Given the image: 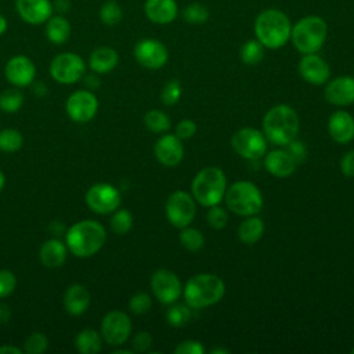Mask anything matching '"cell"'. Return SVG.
<instances>
[{"mask_svg":"<svg viewBox=\"0 0 354 354\" xmlns=\"http://www.w3.org/2000/svg\"><path fill=\"white\" fill-rule=\"evenodd\" d=\"M192 195L202 205L212 207L218 205L225 195L227 178L220 167L209 166L202 169L192 181Z\"/></svg>","mask_w":354,"mask_h":354,"instance_id":"cell-5","label":"cell"},{"mask_svg":"<svg viewBox=\"0 0 354 354\" xmlns=\"http://www.w3.org/2000/svg\"><path fill=\"white\" fill-rule=\"evenodd\" d=\"M216 353H224V354H227V353H228V350H225V348H223V350H220V348H214V350H212V354H216Z\"/></svg>","mask_w":354,"mask_h":354,"instance_id":"cell-56","label":"cell"},{"mask_svg":"<svg viewBox=\"0 0 354 354\" xmlns=\"http://www.w3.org/2000/svg\"><path fill=\"white\" fill-rule=\"evenodd\" d=\"M288 152L290 153V156L295 159V162H301L306 158V148L300 141H290L288 145Z\"/></svg>","mask_w":354,"mask_h":354,"instance_id":"cell-47","label":"cell"},{"mask_svg":"<svg viewBox=\"0 0 354 354\" xmlns=\"http://www.w3.org/2000/svg\"><path fill=\"white\" fill-rule=\"evenodd\" d=\"M180 242L181 245L189 250V252H196L199 249L203 248L205 245V238L202 235V232L196 228H192V227H184L181 228V232H180Z\"/></svg>","mask_w":354,"mask_h":354,"instance_id":"cell-34","label":"cell"},{"mask_svg":"<svg viewBox=\"0 0 354 354\" xmlns=\"http://www.w3.org/2000/svg\"><path fill=\"white\" fill-rule=\"evenodd\" d=\"M224 292L225 286L220 277L214 274H198L185 283L184 299L191 308H202L220 301Z\"/></svg>","mask_w":354,"mask_h":354,"instance_id":"cell-4","label":"cell"},{"mask_svg":"<svg viewBox=\"0 0 354 354\" xmlns=\"http://www.w3.org/2000/svg\"><path fill=\"white\" fill-rule=\"evenodd\" d=\"M351 353H353V354H354V348H353V350H351Z\"/></svg>","mask_w":354,"mask_h":354,"instance_id":"cell-57","label":"cell"},{"mask_svg":"<svg viewBox=\"0 0 354 354\" xmlns=\"http://www.w3.org/2000/svg\"><path fill=\"white\" fill-rule=\"evenodd\" d=\"M195 202L189 194L184 191H176L167 198L166 216L170 224L174 227L184 228L189 225L195 217Z\"/></svg>","mask_w":354,"mask_h":354,"instance_id":"cell-12","label":"cell"},{"mask_svg":"<svg viewBox=\"0 0 354 354\" xmlns=\"http://www.w3.org/2000/svg\"><path fill=\"white\" fill-rule=\"evenodd\" d=\"M155 156L158 162H160L163 166H176L181 162L184 156V148L177 136L173 134H165L162 136L153 148Z\"/></svg>","mask_w":354,"mask_h":354,"instance_id":"cell-19","label":"cell"},{"mask_svg":"<svg viewBox=\"0 0 354 354\" xmlns=\"http://www.w3.org/2000/svg\"><path fill=\"white\" fill-rule=\"evenodd\" d=\"M86 205L97 214H109L119 209L122 196L116 187L108 183L91 185L84 195Z\"/></svg>","mask_w":354,"mask_h":354,"instance_id":"cell-9","label":"cell"},{"mask_svg":"<svg viewBox=\"0 0 354 354\" xmlns=\"http://www.w3.org/2000/svg\"><path fill=\"white\" fill-rule=\"evenodd\" d=\"M17 288L15 274L10 270H0V299L10 296Z\"/></svg>","mask_w":354,"mask_h":354,"instance_id":"cell-43","label":"cell"},{"mask_svg":"<svg viewBox=\"0 0 354 354\" xmlns=\"http://www.w3.org/2000/svg\"><path fill=\"white\" fill-rule=\"evenodd\" d=\"M263 55H264L263 44L259 40H248L241 47V59L246 65L259 64L263 59Z\"/></svg>","mask_w":354,"mask_h":354,"instance_id":"cell-35","label":"cell"},{"mask_svg":"<svg viewBox=\"0 0 354 354\" xmlns=\"http://www.w3.org/2000/svg\"><path fill=\"white\" fill-rule=\"evenodd\" d=\"M183 17L189 24H203L209 18V11L201 3H191L184 8Z\"/></svg>","mask_w":354,"mask_h":354,"instance_id":"cell-39","label":"cell"},{"mask_svg":"<svg viewBox=\"0 0 354 354\" xmlns=\"http://www.w3.org/2000/svg\"><path fill=\"white\" fill-rule=\"evenodd\" d=\"M22 348L12 346V344H3L0 346V354H21Z\"/></svg>","mask_w":354,"mask_h":354,"instance_id":"cell-51","label":"cell"},{"mask_svg":"<svg viewBox=\"0 0 354 354\" xmlns=\"http://www.w3.org/2000/svg\"><path fill=\"white\" fill-rule=\"evenodd\" d=\"M144 124L152 133H163L170 129V119L166 113L158 109L148 111L144 116Z\"/></svg>","mask_w":354,"mask_h":354,"instance_id":"cell-33","label":"cell"},{"mask_svg":"<svg viewBox=\"0 0 354 354\" xmlns=\"http://www.w3.org/2000/svg\"><path fill=\"white\" fill-rule=\"evenodd\" d=\"M75 347L82 354H97L102 348V336L95 329L86 328L76 335Z\"/></svg>","mask_w":354,"mask_h":354,"instance_id":"cell-28","label":"cell"},{"mask_svg":"<svg viewBox=\"0 0 354 354\" xmlns=\"http://www.w3.org/2000/svg\"><path fill=\"white\" fill-rule=\"evenodd\" d=\"M72 28L71 22L64 17L62 14H53L47 21L44 26L46 37L50 43L61 46L69 40Z\"/></svg>","mask_w":354,"mask_h":354,"instance_id":"cell-27","label":"cell"},{"mask_svg":"<svg viewBox=\"0 0 354 354\" xmlns=\"http://www.w3.org/2000/svg\"><path fill=\"white\" fill-rule=\"evenodd\" d=\"M328 35L326 22L321 17L308 15L301 18L290 30L293 46L301 54L317 53L325 43Z\"/></svg>","mask_w":354,"mask_h":354,"instance_id":"cell-6","label":"cell"},{"mask_svg":"<svg viewBox=\"0 0 354 354\" xmlns=\"http://www.w3.org/2000/svg\"><path fill=\"white\" fill-rule=\"evenodd\" d=\"M151 346H152V336L145 330L136 333L134 337L131 339V348L136 353H145L151 348Z\"/></svg>","mask_w":354,"mask_h":354,"instance_id":"cell-44","label":"cell"},{"mask_svg":"<svg viewBox=\"0 0 354 354\" xmlns=\"http://www.w3.org/2000/svg\"><path fill=\"white\" fill-rule=\"evenodd\" d=\"M66 253H68V248L65 242L51 238L41 243L39 250V259L44 267L58 268L65 263Z\"/></svg>","mask_w":354,"mask_h":354,"instance_id":"cell-24","label":"cell"},{"mask_svg":"<svg viewBox=\"0 0 354 354\" xmlns=\"http://www.w3.org/2000/svg\"><path fill=\"white\" fill-rule=\"evenodd\" d=\"M328 131L339 144L351 141L354 138V118L346 111H336L329 118Z\"/></svg>","mask_w":354,"mask_h":354,"instance_id":"cell-22","label":"cell"},{"mask_svg":"<svg viewBox=\"0 0 354 354\" xmlns=\"http://www.w3.org/2000/svg\"><path fill=\"white\" fill-rule=\"evenodd\" d=\"M203 346L198 340H184L174 348L176 354H202Z\"/></svg>","mask_w":354,"mask_h":354,"instance_id":"cell-45","label":"cell"},{"mask_svg":"<svg viewBox=\"0 0 354 354\" xmlns=\"http://www.w3.org/2000/svg\"><path fill=\"white\" fill-rule=\"evenodd\" d=\"M151 288L155 297L163 304H171L183 293L178 277L170 270H158L151 278Z\"/></svg>","mask_w":354,"mask_h":354,"instance_id":"cell-14","label":"cell"},{"mask_svg":"<svg viewBox=\"0 0 354 354\" xmlns=\"http://www.w3.org/2000/svg\"><path fill=\"white\" fill-rule=\"evenodd\" d=\"M7 28H8V21H7V18H6L3 14H0V36L7 32Z\"/></svg>","mask_w":354,"mask_h":354,"instance_id":"cell-53","label":"cell"},{"mask_svg":"<svg viewBox=\"0 0 354 354\" xmlns=\"http://www.w3.org/2000/svg\"><path fill=\"white\" fill-rule=\"evenodd\" d=\"M206 220H207V224H209L212 228H214V230H223V228L227 225V223H228V214H227V212H225L223 207L214 205V206H212L210 210L207 212Z\"/></svg>","mask_w":354,"mask_h":354,"instance_id":"cell-41","label":"cell"},{"mask_svg":"<svg viewBox=\"0 0 354 354\" xmlns=\"http://www.w3.org/2000/svg\"><path fill=\"white\" fill-rule=\"evenodd\" d=\"M106 241V231L97 220L86 218L72 224L65 234L68 250L79 257L86 259L101 250Z\"/></svg>","mask_w":354,"mask_h":354,"instance_id":"cell-1","label":"cell"},{"mask_svg":"<svg viewBox=\"0 0 354 354\" xmlns=\"http://www.w3.org/2000/svg\"><path fill=\"white\" fill-rule=\"evenodd\" d=\"M264 232V223L260 217H250L248 216L246 220H243L238 228V236L243 243L253 245L256 243Z\"/></svg>","mask_w":354,"mask_h":354,"instance_id":"cell-29","label":"cell"},{"mask_svg":"<svg viewBox=\"0 0 354 354\" xmlns=\"http://www.w3.org/2000/svg\"><path fill=\"white\" fill-rule=\"evenodd\" d=\"M131 333L130 317L120 311L112 310L106 313L101 321L102 340L109 346H122Z\"/></svg>","mask_w":354,"mask_h":354,"instance_id":"cell-10","label":"cell"},{"mask_svg":"<svg viewBox=\"0 0 354 354\" xmlns=\"http://www.w3.org/2000/svg\"><path fill=\"white\" fill-rule=\"evenodd\" d=\"M264 166L275 177H288L296 169V162L285 149H274L266 155Z\"/></svg>","mask_w":354,"mask_h":354,"instance_id":"cell-23","label":"cell"},{"mask_svg":"<svg viewBox=\"0 0 354 354\" xmlns=\"http://www.w3.org/2000/svg\"><path fill=\"white\" fill-rule=\"evenodd\" d=\"M227 207L238 216H253L263 207L260 189L250 181H236L225 189Z\"/></svg>","mask_w":354,"mask_h":354,"instance_id":"cell-7","label":"cell"},{"mask_svg":"<svg viewBox=\"0 0 354 354\" xmlns=\"http://www.w3.org/2000/svg\"><path fill=\"white\" fill-rule=\"evenodd\" d=\"M4 184H6V176H4V173L0 170V192H1V189L4 188Z\"/></svg>","mask_w":354,"mask_h":354,"instance_id":"cell-54","label":"cell"},{"mask_svg":"<svg viewBox=\"0 0 354 354\" xmlns=\"http://www.w3.org/2000/svg\"><path fill=\"white\" fill-rule=\"evenodd\" d=\"M11 317V310L7 304L0 303V324H6Z\"/></svg>","mask_w":354,"mask_h":354,"instance_id":"cell-50","label":"cell"},{"mask_svg":"<svg viewBox=\"0 0 354 354\" xmlns=\"http://www.w3.org/2000/svg\"><path fill=\"white\" fill-rule=\"evenodd\" d=\"M134 57L147 69L162 68L169 58L167 48L156 39H142L134 47Z\"/></svg>","mask_w":354,"mask_h":354,"instance_id":"cell-15","label":"cell"},{"mask_svg":"<svg viewBox=\"0 0 354 354\" xmlns=\"http://www.w3.org/2000/svg\"><path fill=\"white\" fill-rule=\"evenodd\" d=\"M18 17L29 25H43L54 14L51 0H15Z\"/></svg>","mask_w":354,"mask_h":354,"instance_id":"cell-17","label":"cell"},{"mask_svg":"<svg viewBox=\"0 0 354 354\" xmlns=\"http://www.w3.org/2000/svg\"><path fill=\"white\" fill-rule=\"evenodd\" d=\"M180 95H181V86L178 80H170L165 84L160 98L165 105H174L180 100Z\"/></svg>","mask_w":354,"mask_h":354,"instance_id":"cell-42","label":"cell"},{"mask_svg":"<svg viewBox=\"0 0 354 354\" xmlns=\"http://www.w3.org/2000/svg\"><path fill=\"white\" fill-rule=\"evenodd\" d=\"M98 17L105 26H115L122 21L123 10L115 0H108L101 6Z\"/></svg>","mask_w":354,"mask_h":354,"instance_id":"cell-32","label":"cell"},{"mask_svg":"<svg viewBox=\"0 0 354 354\" xmlns=\"http://www.w3.org/2000/svg\"><path fill=\"white\" fill-rule=\"evenodd\" d=\"M342 173L347 177H354V149L347 152L340 162Z\"/></svg>","mask_w":354,"mask_h":354,"instance_id":"cell-48","label":"cell"},{"mask_svg":"<svg viewBox=\"0 0 354 354\" xmlns=\"http://www.w3.org/2000/svg\"><path fill=\"white\" fill-rule=\"evenodd\" d=\"M91 301L88 289L82 283H72L64 293V308L71 315H82L87 311Z\"/></svg>","mask_w":354,"mask_h":354,"instance_id":"cell-21","label":"cell"},{"mask_svg":"<svg viewBox=\"0 0 354 354\" xmlns=\"http://www.w3.org/2000/svg\"><path fill=\"white\" fill-rule=\"evenodd\" d=\"M133 227V216L127 209H116L111 218V228L118 235H124Z\"/></svg>","mask_w":354,"mask_h":354,"instance_id":"cell-36","label":"cell"},{"mask_svg":"<svg viewBox=\"0 0 354 354\" xmlns=\"http://www.w3.org/2000/svg\"><path fill=\"white\" fill-rule=\"evenodd\" d=\"M325 98L328 102L346 106L354 102V77L340 76L330 80L325 87Z\"/></svg>","mask_w":354,"mask_h":354,"instance_id":"cell-20","label":"cell"},{"mask_svg":"<svg viewBox=\"0 0 354 354\" xmlns=\"http://www.w3.org/2000/svg\"><path fill=\"white\" fill-rule=\"evenodd\" d=\"M196 131V124L191 120V119H183L181 122H178V124L176 126V136L180 140H187L191 138Z\"/></svg>","mask_w":354,"mask_h":354,"instance_id":"cell-46","label":"cell"},{"mask_svg":"<svg viewBox=\"0 0 354 354\" xmlns=\"http://www.w3.org/2000/svg\"><path fill=\"white\" fill-rule=\"evenodd\" d=\"M48 347V339L41 332H32L24 342V351L28 354H41Z\"/></svg>","mask_w":354,"mask_h":354,"instance_id":"cell-38","label":"cell"},{"mask_svg":"<svg viewBox=\"0 0 354 354\" xmlns=\"http://www.w3.org/2000/svg\"><path fill=\"white\" fill-rule=\"evenodd\" d=\"M131 353H133L131 350H123V348L113 351V354H131Z\"/></svg>","mask_w":354,"mask_h":354,"instance_id":"cell-55","label":"cell"},{"mask_svg":"<svg viewBox=\"0 0 354 354\" xmlns=\"http://www.w3.org/2000/svg\"><path fill=\"white\" fill-rule=\"evenodd\" d=\"M65 111L73 122L86 123L97 115L98 100L95 94L88 90H77L68 97Z\"/></svg>","mask_w":354,"mask_h":354,"instance_id":"cell-13","label":"cell"},{"mask_svg":"<svg viewBox=\"0 0 354 354\" xmlns=\"http://www.w3.org/2000/svg\"><path fill=\"white\" fill-rule=\"evenodd\" d=\"M24 104V94L19 87L6 88L0 93V109L6 113H14L19 111Z\"/></svg>","mask_w":354,"mask_h":354,"instance_id":"cell-30","label":"cell"},{"mask_svg":"<svg viewBox=\"0 0 354 354\" xmlns=\"http://www.w3.org/2000/svg\"><path fill=\"white\" fill-rule=\"evenodd\" d=\"M191 318V307L188 304H174L166 313V319L169 325L180 328L188 324Z\"/></svg>","mask_w":354,"mask_h":354,"instance_id":"cell-37","label":"cell"},{"mask_svg":"<svg viewBox=\"0 0 354 354\" xmlns=\"http://www.w3.org/2000/svg\"><path fill=\"white\" fill-rule=\"evenodd\" d=\"M292 25L289 18L279 10H266L254 21L257 40L268 48H279L290 39Z\"/></svg>","mask_w":354,"mask_h":354,"instance_id":"cell-3","label":"cell"},{"mask_svg":"<svg viewBox=\"0 0 354 354\" xmlns=\"http://www.w3.org/2000/svg\"><path fill=\"white\" fill-rule=\"evenodd\" d=\"M144 12L149 21L163 25L177 17V4L174 0H147Z\"/></svg>","mask_w":354,"mask_h":354,"instance_id":"cell-26","label":"cell"},{"mask_svg":"<svg viewBox=\"0 0 354 354\" xmlns=\"http://www.w3.org/2000/svg\"><path fill=\"white\" fill-rule=\"evenodd\" d=\"M299 73L306 82L319 86L326 83V80L329 79L330 71L328 64L321 57L315 55V53H313V54H306L300 59Z\"/></svg>","mask_w":354,"mask_h":354,"instance_id":"cell-18","label":"cell"},{"mask_svg":"<svg viewBox=\"0 0 354 354\" xmlns=\"http://www.w3.org/2000/svg\"><path fill=\"white\" fill-rule=\"evenodd\" d=\"M50 76L59 84L77 83L86 75L84 59L72 51H64L57 54L48 66Z\"/></svg>","mask_w":354,"mask_h":354,"instance_id":"cell-8","label":"cell"},{"mask_svg":"<svg viewBox=\"0 0 354 354\" xmlns=\"http://www.w3.org/2000/svg\"><path fill=\"white\" fill-rule=\"evenodd\" d=\"M119 62V54L109 46H100L91 51L88 57V66L94 73L102 75L113 71Z\"/></svg>","mask_w":354,"mask_h":354,"instance_id":"cell-25","label":"cell"},{"mask_svg":"<svg viewBox=\"0 0 354 354\" xmlns=\"http://www.w3.org/2000/svg\"><path fill=\"white\" fill-rule=\"evenodd\" d=\"M231 145L234 151L242 158L254 160L266 153L267 140L259 130L253 127H243L234 133Z\"/></svg>","mask_w":354,"mask_h":354,"instance_id":"cell-11","label":"cell"},{"mask_svg":"<svg viewBox=\"0 0 354 354\" xmlns=\"http://www.w3.org/2000/svg\"><path fill=\"white\" fill-rule=\"evenodd\" d=\"M151 306H152L151 296L145 292H138V293L133 295L129 300V310L136 315H141V314L148 313Z\"/></svg>","mask_w":354,"mask_h":354,"instance_id":"cell-40","label":"cell"},{"mask_svg":"<svg viewBox=\"0 0 354 354\" xmlns=\"http://www.w3.org/2000/svg\"><path fill=\"white\" fill-rule=\"evenodd\" d=\"M266 138L274 145H288L299 131V116L288 105H277L268 109L263 119Z\"/></svg>","mask_w":354,"mask_h":354,"instance_id":"cell-2","label":"cell"},{"mask_svg":"<svg viewBox=\"0 0 354 354\" xmlns=\"http://www.w3.org/2000/svg\"><path fill=\"white\" fill-rule=\"evenodd\" d=\"M24 145V137L19 130L8 127L0 130V151L17 152Z\"/></svg>","mask_w":354,"mask_h":354,"instance_id":"cell-31","label":"cell"},{"mask_svg":"<svg viewBox=\"0 0 354 354\" xmlns=\"http://www.w3.org/2000/svg\"><path fill=\"white\" fill-rule=\"evenodd\" d=\"M53 7H54V11L64 15L65 12H68L71 10V1L69 0H54Z\"/></svg>","mask_w":354,"mask_h":354,"instance_id":"cell-49","label":"cell"},{"mask_svg":"<svg viewBox=\"0 0 354 354\" xmlns=\"http://www.w3.org/2000/svg\"><path fill=\"white\" fill-rule=\"evenodd\" d=\"M84 82H86V84L90 88H95L100 84V80H98V77L95 75H88V76L84 75Z\"/></svg>","mask_w":354,"mask_h":354,"instance_id":"cell-52","label":"cell"},{"mask_svg":"<svg viewBox=\"0 0 354 354\" xmlns=\"http://www.w3.org/2000/svg\"><path fill=\"white\" fill-rule=\"evenodd\" d=\"M4 76L14 87L30 86L36 76L35 62L22 54L11 57L4 66Z\"/></svg>","mask_w":354,"mask_h":354,"instance_id":"cell-16","label":"cell"}]
</instances>
